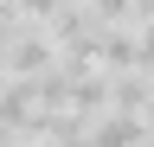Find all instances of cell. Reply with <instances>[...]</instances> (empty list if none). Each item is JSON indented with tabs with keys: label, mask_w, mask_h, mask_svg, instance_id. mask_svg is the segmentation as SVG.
I'll list each match as a JSON object with an SVG mask.
<instances>
[{
	"label": "cell",
	"mask_w": 154,
	"mask_h": 147,
	"mask_svg": "<svg viewBox=\"0 0 154 147\" xmlns=\"http://www.w3.org/2000/svg\"><path fill=\"white\" fill-rule=\"evenodd\" d=\"M51 64H58V45H51L45 32H38V26H26V32H19V45L7 51V77H19V83L45 77Z\"/></svg>",
	"instance_id": "1"
},
{
	"label": "cell",
	"mask_w": 154,
	"mask_h": 147,
	"mask_svg": "<svg viewBox=\"0 0 154 147\" xmlns=\"http://www.w3.org/2000/svg\"><path fill=\"white\" fill-rule=\"evenodd\" d=\"M13 147H32V141H13Z\"/></svg>",
	"instance_id": "2"
}]
</instances>
